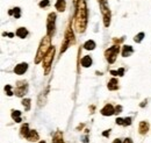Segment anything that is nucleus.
<instances>
[{"instance_id": "nucleus-1", "label": "nucleus", "mask_w": 151, "mask_h": 143, "mask_svg": "<svg viewBox=\"0 0 151 143\" xmlns=\"http://www.w3.org/2000/svg\"><path fill=\"white\" fill-rule=\"evenodd\" d=\"M76 7H77L75 17L76 30L78 33H84L87 26V6L85 0H79Z\"/></svg>"}, {"instance_id": "nucleus-2", "label": "nucleus", "mask_w": 151, "mask_h": 143, "mask_svg": "<svg viewBox=\"0 0 151 143\" xmlns=\"http://www.w3.org/2000/svg\"><path fill=\"white\" fill-rule=\"evenodd\" d=\"M50 50V36L47 35L45 37H43L40 47H38V50H37V54H36V58H35V63L37 64L40 63L44 56L47 55V53Z\"/></svg>"}, {"instance_id": "nucleus-3", "label": "nucleus", "mask_w": 151, "mask_h": 143, "mask_svg": "<svg viewBox=\"0 0 151 143\" xmlns=\"http://www.w3.org/2000/svg\"><path fill=\"white\" fill-rule=\"evenodd\" d=\"M100 1V8H101V13L104 17V23L106 27L109 26L111 23V12H109V7L107 5L106 0H99Z\"/></svg>"}, {"instance_id": "nucleus-4", "label": "nucleus", "mask_w": 151, "mask_h": 143, "mask_svg": "<svg viewBox=\"0 0 151 143\" xmlns=\"http://www.w3.org/2000/svg\"><path fill=\"white\" fill-rule=\"evenodd\" d=\"M54 56H55V48H50V50L47 53V55L44 56L43 58V65L45 68V73H48L50 70V65L52 63V59H54Z\"/></svg>"}, {"instance_id": "nucleus-5", "label": "nucleus", "mask_w": 151, "mask_h": 143, "mask_svg": "<svg viewBox=\"0 0 151 143\" xmlns=\"http://www.w3.org/2000/svg\"><path fill=\"white\" fill-rule=\"evenodd\" d=\"M119 54V47L117 46H114V47H111L109 49H107L106 50V58H107V61L109 62V63H114L115 62V59H116V56Z\"/></svg>"}, {"instance_id": "nucleus-6", "label": "nucleus", "mask_w": 151, "mask_h": 143, "mask_svg": "<svg viewBox=\"0 0 151 143\" xmlns=\"http://www.w3.org/2000/svg\"><path fill=\"white\" fill-rule=\"evenodd\" d=\"M55 21H56V14L51 13L48 17V35L51 36L55 29Z\"/></svg>"}, {"instance_id": "nucleus-7", "label": "nucleus", "mask_w": 151, "mask_h": 143, "mask_svg": "<svg viewBox=\"0 0 151 143\" xmlns=\"http://www.w3.org/2000/svg\"><path fill=\"white\" fill-rule=\"evenodd\" d=\"M27 91V83L26 82H19L18 83V86L15 89V94L18 97H22Z\"/></svg>"}, {"instance_id": "nucleus-8", "label": "nucleus", "mask_w": 151, "mask_h": 143, "mask_svg": "<svg viewBox=\"0 0 151 143\" xmlns=\"http://www.w3.org/2000/svg\"><path fill=\"white\" fill-rule=\"evenodd\" d=\"M27 69H28V64L27 63H20L14 68V72L17 74H23L24 72L27 71Z\"/></svg>"}, {"instance_id": "nucleus-9", "label": "nucleus", "mask_w": 151, "mask_h": 143, "mask_svg": "<svg viewBox=\"0 0 151 143\" xmlns=\"http://www.w3.org/2000/svg\"><path fill=\"white\" fill-rule=\"evenodd\" d=\"M115 113V109L113 108L112 105H106L105 107L101 109V114L105 115V116H111Z\"/></svg>"}, {"instance_id": "nucleus-10", "label": "nucleus", "mask_w": 151, "mask_h": 143, "mask_svg": "<svg viewBox=\"0 0 151 143\" xmlns=\"http://www.w3.org/2000/svg\"><path fill=\"white\" fill-rule=\"evenodd\" d=\"M26 139L28 140V141H30V142H36L38 140V134L36 130H30L29 133H28V135L26 136Z\"/></svg>"}, {"instance_id": "nucleus-11", "label": "nucleus", "mask_w": 151, "mask_h": 143, "mask_svg": "<svg viewBox=\"0 0 151 143\" xmlns=\"http://www.w3.org/2000/svg\"><path fill=\"white\" fill-rule=\"evenodd\" d=\"M66 7V2L65 0H57L56 2V9L58 12H64Z\"/></svg>"}, {"instance_id": "nucleus-12", "label": "nucleus", "mask_w": 151, "mask_h": 143, "mask_svg": "<svg viewBox=\"0 0 151 143\" xmlns=\"http://www.w3.org/2000/svg\"><path fill=\"white\" fill-rule=\"evenodd\" d=\"M91 64H92V58H91L90 56L83 57V59H81V65H83L84 68H88V66H91Z\"/></svg>"}, {"instance_id": "nucleus-13", "label": "nucleus", "mask_w": 151, "mask_h": 143, "mask_svg": "<svg viewBox=\"0 0 151 143\" xmlns=\"http://www.w3.org/2000/svg\"><path fill=\"white\" fill-rule=\"evenodd\" d=\"M148 130H149V124H148V122L142 121V122L139 124V133L143 135V134H147V133H148Z\"/></svg>"}, {"instance_id": "nucleus-14", "label": "nucleus", "mask_w": 151, "mask_h": 143, "mask_svg": "<svg viewBox=\"0 0 151 143\" xmlns=\"http://www.w3.org/2000/svg\"><path fill=\"white\" fill-rule=\"evenodd\" d=\"M134 53V49H132L130 46H124L123 47V50H122V56L123 57H128Z\"/></svg>"}, {"instance_id": "nucleus-15", "label": "nucleus", "mask_w": 151, "mask_h": 143, "mask_svg": "<svg viewBox=\"0 0 151 143\" xmlns=\"http://www.w3.org/2000/svg\"><path fill=\"white\" fill-rule=\"evenodd\" d=\"M119 83H117V80L113 78V79H111L109 82H108V89L111 90V91H114V90H117L119 87V85H117Z\"/></svg>"}, {"instance_id": "nucleus-16", "label": "nucleus", "mask_w": 151, "mask_h": 143, "mask_svg": "<svg viewBox=\"0 0 151 143\" xmlns=\"http://www.w3.org/2000/svg\"><path fill=\"white\" fill-rule=\"evenodd\" d=\"M27 35H28V32H27V29H26V28H19V29L17 30V36H18V37L24 38Z\"/></svg>"}, {"instance_id": "nucleus-17", "label": "nucleus", "mask_w": 151, "mask_h": 143, "mask_svg": "<svg viewBox=\"0 0 151 143\" xmlns=\"http://www.w3.org/2000/svg\"><path fill=\"white\" fill-rule=\"evenodd\" d=\"M84 48H85L86 50H93V49L95 48V42L94 41H92V40L87 41V42L84 44Z\"/></svg>"}, {"instance_id": "nucleus-18", "label": "nucleus", "mask_w": 151, "mask_h": 143, "mask_svg": "<svg viewBox=\"0 0 151 143\" xmlns=\"http://www.w3.org/2000/svg\"><path fill=\"white\" fill-rule=\"evenodd\" d=\"M12 118L15 120V122H21V112L20 110H13L12 112Z\"/></svg>"}, {"instance_id": "nucleus-19", "label": "nucleus", "mask_w": 151, "mask_h": 143, "mask_svg": "<svg viewBox=\"0 0 151 143\" xmlns=\"http://www.w3.org/2000/svg\"><path fill=\"white\" fill-rule=\"evenodd\" d=\"M52 143H64L63 142V136H62V133L60 131H57L56 134H55Z\"/></svg>"}, {"instance_id": "nucleus-20", "label": "nucleus", "mask_w": 151, "mask_h": 143, "mask_svg": "<svg viewBox=\"0 0 151 143\" xmlns=\"http://www.w3.org/2000/svg\"><path fill=\"white\" fill-rule=\"evenodd\" d=\"M65 37H66V38H69V41L71 42V44H73V43H75V36H73V33H72V30H71L70 28L66 30Z\"/></svg>"}, {"instance_id": "nucleus-21", "label": "nucleus", "mask_w": 151, "mask_h": 143, "mask_svg": "<svg viewBox=\"0 0 151 143\" xmlns=\"http://www.w3.org/2000/svg\"><path fill=\"white\" fill-rule=\"evenodd\" d=\"M29 131H30V130L28 129V125H27V124H24V125L21 127V135H22V136H24V137H26V136L28 135V133H29Z\"/></svg>"}, {"instance_id": "nucleus-22", "label": "nucleus", "mask_w": 151, "mask_h": 143, "mask_svg": "<svg viewBox=\"0 0 151 143\" xmlns=\"http://www.w3.org/2000/svg\"><path fill=\"white\" fill-rule=\"evenodd\" d=\"M8 14H11V15L13 14L15 18L19 19L20 15H21V14H20V8L19 7H17V8H14V11H9V12H8Z\"/></svg>"}, {"instance_id": "nucleus-23", "label": "nucleus", "mask_w": 151, "mask_h": 143, "mask_svg": "<svg viewBox=\"0 0 151 143\" xmlns=\"http://www.w3.org/2000/svg\"><path fill=\"white\" fill-rule=\"evenodd\" d=\"M22 105H23L26 110H29L30 109V100L29 99H23L22 100Z\"/></svg>"}, {"instance_id": "nucleus-24", "label": "nucleus", "mask_w": 151, "mask_h": 143, "mask_svg": "<svg viewBox=\"0 0 151 143\" xmlns=\"http://www.w3.org/2000/svg\"><path fill=\"white\" fill-rule=\"evenodd\" d=\"M143 37H144V33H139L138 35L135 36V38H134V41L135 42H137V43H139L142 40H143Z\"/></svg>"}, {"instance_id": "nucleus-25", "label": "nucleus", "mask_w": 151, "mask_h": 143, "mask_svg": "<svg viewBox=\"0 0 151 143\" xmlns=\"http://www.w3.org/2000/svg\"><path fill=\"white\" fill-rule=\"evenodd\" d=\"M111 73L112 74H114V76H123V73H124V69H120L119 71H111Z\"/></svg>"}, {"instance_id": "nucleus-26", "label": "nucleus", "mask_w": 151, "mask_h": 143, "mask_svg": "<svg viewBox=\"0 0 151 143\" xmlns=\"http://www.w3.org/2000/svg\"><path fill=\"white\" fill-rule=\"evenodd\" d=\"M5 91H6L7 95H9V97L13 94V92H12V87H11L9 85H6V86H5Z\"/></svg>"}, {"instance_id": "nucleus-27", "label": "nucleus", "mask_w": 151, "mask_h": 143, "mask_svg": "<svg viewBox=\"0 0 151 143\" xmlns=\"http://www.w3.org/2000/svg\"><path fill=\"white\" fill-rule=\"evenodd\" d=\"M129 125H132V118L123 119V126H129Z\"/></svg>"}, {"instance_id": "nucleus-28", "label": "nucleus", "mask_w": 151, "mask_h": 143, "mask_svg": "<svg viewBox=\"0 0 151 143\" xmlns=\"http://www.w3.org/2000/svg\"><path fill=\"white\" fill-rule=\"evenodd\" d=\"M49 6V0H43L40 2V7H47Z\"/></svg>"}, {"instance_id": "nucleus-29", "label": "nucleus", "mask_w": 151, "mask_h": 143, "mask_svg": "<svg viewBox=\"0 0 151 143\" xmlns=\"http://www.w3.org/2000/svg\"><path fill=\"white\" fill-rule=\"evenodd\" d=\"M116 124H117V125L123 126V119H120V118H119V119H116Z\"/></svg>"}, {"instance_id": "nucleus-30", "label": "nucleus", "mask_w": 151, "mask_h": 143, "mask_svg": "<svg viewBox=\"0 0 151 143\" xmlns=\"http://www.w3.org/2000/svg\"><path fill=\"white\" fill-rule=\"evenodd\" d=\"M121 110H122V107H121V106H117V107L115 108V113H121Z\"/></svg>"}, {"instance_id": "nucleus-31", "label": "nucleus", "mask_w": 151, "mask_h": 143, "mask_svg": "<svg viewBox=\"0 0 151 143\" xmlns=\"http://www.w3.org/2000/svg\"><path fill=\"white\" fill-rule=\"evenodd\" d=\"M102 135H104V136H109V130H108V131H104Z\"/></svg>"}, {"instance_id": "nucleus-32", "label": "nucleus", "mask_w": 151, "mask_h": 143, "mask_svg": "<svg viewBox=\"0 0 151 143\" xmlns=\"http://www.w3.org/2000/svg\"><path fill=\"white\" fill-rule=\"evenodd\" d=\"M123 143H132V141L130 140V139H126V140H124V142H123Z\"/></svg>"}, {"instance_id": "nucleus-33", "label": "nucleus", "mask_w": 151, "mask_h": 143, "mask_svg": "<svg viewBox=\"0 0 151 143\" xmlns=\"http://www.w3.org/2000/svg\"><path fill=\"white\" fill-rule=\"evenodd\" d=\"M83 142H84V143H87V137H86V136H85V137L83 139Z\"/></svg>"}, {"instance_id": "nucleus-34", "label": "nucleus", "mask_w": 151, "mask_h": 143, "mask_svg": "<svg viewBox=\"0 0 151 143\" xmlns=\"http://www.w3.org/2000/svg\"><path fill=\"white\" fill-rule=\"evenodd\" d=\"M114 143H122V142H121L120 140H115V141H114Z\"/></svg>"}, {"instance_id": "nucleus-35", "label": "nucleus", "mask_w": 151, "mask_h": 143, "mask_svg": "<svg viewBox=\"0 0 151 143\" xmlns=\"http://www.w3.org/2000/svg\"><path fill=\"white\" fill-rule=\"evenodd\" d=\"M73 1H75V5H77V4H78V1H79V0H73Z\"/></svg>"}, {"instance_id": "nucleus-36", "label": "nucleus", "mask_w": 151, "mask_h": 143, "mask_svg": "<svg viewBox=\"0 0 151 143\" xmlns=\"http://www.w3.org/2000/svg\"><path fill=\"white\" fill-rule=\"evenodd\" d=\"M38 143H45L44 141H41V142H38Z\"/></svg>"}]
</instances>
